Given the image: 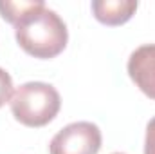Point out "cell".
Here are the masks:
<instances>
[{
	"instance_id": "1",
	"label": "cell",
	"mask_w": 155,
	"mask_h": 154,
	"mask_svg": "<svg viewBox=\"0 0 155 154\" xmlns=\"http://www.w3.org/2000/svg\"><path fill=\"white\" fill-rule=\"evenodd\" d=\"M15 37L27 54L47 60L65 49L69 33L60 15L38 0V4L15 24Z\"/></svg>"
},
{
	"instance_id": "2",
	"label": "cell",
	"mask_w": 155,
	"mask_h": 154,
	"mask_svg": "<svg viewBox=\"0 0 155 154\" xmlns=\"http://www.w3.org/2000/svg\"><path fill=\"white\" fill-rule=\"evenodd\" d=\"M60 93L43 82H27L20 85L11 98V113L25 127H43L60 113Z\"/></svg>"
},
{
	"instance_id": "3",
	"label": "cell",
	"mask_w": 155,
	"mask_h": 154,
	"mask_svg": "<svg viewBox=\"0 0 155 154\" xmlns=\"http://www.w3.org/2000/svg\"><path fill=\"white\" fill-rule=\"evenodd\" d=\"M101 131L92 121H74L63 127L49 145L51 154H97Z\"/></svg>"
},
{
	"instance_id": "4",
	"label": "cell",
	"mask_w": 155,
	"mask_h": 154,
	"mask_svg": "<svg viewBox=\"0 0 155 154\" xmlns=\"http://www.w3.org/2000/svg\"><path fill=\"white\" fill-rule=\"evenodd\" d=\"M128 75L148 98L155 100V44H144L130 54Z\"/></svg>"
},
{
	"instance_id": "5",
	"label": "cell",
	"mask_w": 155,
	"mask_h": 154,
	"mask_svg": "<svg viewBox=\"0 0 155 154\" xmlns=\"http://www.w3.org/2000/svg\"><path fill=\"white\" fill-rule=\"evenodd\" d=\"M137 11L135 0H94L92 13L105 26H121Z\"/></svg>"
},
{
	"instance_id": "6",
	"label": "cell",
	"mask_w": 155,
	"mask_h": 154,
	"mask_svg": "<svg viewBox=\"0 0 155 154\" xmlns=\"http://www.w3.org/2000/svg\"><path fill=\"white\" fill-rule=\"evenodd\" d=\"M38 4V0H31V2H9V0H0V15L5 22L9 24H16L29 9H33Z\"/></svg>"
},
{
	"instance_id": "7",
	"label": "cell",
	"mask_w": 155,
	"mask_h": 154,
	"mask_svg": "<svg viewBox=\"0 0 155 154\" xmlns=\"http://www.w3.org/2000/svg\"><path fill=\"white\" fill-rule=\"evenodd\" d=\"M11 98H13V80L9 73H5L0 67V107L11 102Z\"/></svg>"
},
{
	"instance_id": "8",
	"label": "cell",
	"mask_w": 155,
	"mask_h": 154,
	"mask_svg": "<svg viewBox=\"0 0 155 154\" xmlns=\"http://www.w3.org/2000/svg\"><path fill=\"white\" fill-rule=\"evenodd\" d=\"M144 154H155V118L146 125V140H144Z\"/></svg>"
},
{
	"instance_id": "9",
	"label": "cell",
	"mask_w": 155,
	"mask_h": 154,
	"mask_svg": "<svg viewBox=\"0 0 155 154\" xmlns=\"http://www.w3.org/2000/svg\"><path fill=\"white\" fill-rule=\"evenodd\" d=\"M114 154H123V152H114Z\"/></svg>"
}]
</instances>
